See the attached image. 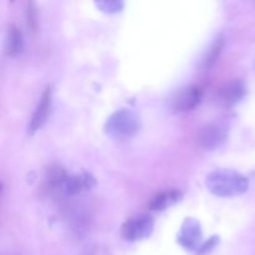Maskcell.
<instances>
[{
  "instance_id": "1",
  "label": "cell",
  "mask_w": 255,
  "mask_h": 255,
  "mask_svg": "<svg viewBox=\"0 0 255 255\" xmlns=\"http://www.w3.org/2000/svg\"><path fill=\"white\" fill-rule=\"evenodd\" d=\"M206 187L217 197H237L248 191L249 181L239 172L217 169L206 177Z\"/></svg>"
},
{
  "instance_id": "2",
  "label": "cell",
  "mask_w": 255,
  "mask_h": 255,
  "mask_svg": "<svg viewBox=\"0 0 255 255\" xmlns=\"http://www.w3.org/2000/svg\"><path fill=\"white\" fill-rule=\"evenodd\" d=\"M141 128V121L133 111L122 109L112 114L105 124V132L115 138H128Z\"/></svg>"
},
{
  "instance_id": "3",
  "label": "cell",
  "mask_w": 255,
  "mask_h": 255,
  "mask_svg": "<svg viewBox=\"0 0 255 255\" xmlns=\"http://www.w3.org/2000/svg\"><path fill=\"white\" fill-rule=\"evenodd\" d=\"M227 136H228V129L223 124L211 122L199 128L197 133V142L202 148L213 151L226 142Z\"/></svg>"
},
{
  "instance_id": "4",
  "label": "cell",
  "mask_w": 255,
  "mask_h": 255,
  "mask_svg": "<svg viewBox=\"0 0 255 255\" xmlns=\"http://www.w3.org/2000/svg\"><path fill=\"white\" fill-rule=\"evenodd\" d=\"M153 232V221L148 216L129 218L122 227V236L128 242H139L149 237Z\"/></svg>"
},
{
  "instance_id": "5",
  "label": "cell",
  "mask_w": 255,
  "mask_h": 255,
  "mask_svg": "<svg viewBox=\"0 0 255 255\" xmlns=\"http://www.w3.org/2000/svg\"><path fill=\"white\" fill-rule=\"evenodd\" d=\"M203 91L198 86H187L181 89L172 100V109L177 112H188L201 105Z\"/></svg>"
},
{
  "instance_id": "6",
  "label": "cell",
  "mask_w": 255,
  "mask_h": 255,
  "mask_svg": "<svg viewBox=\"0 0 255 255\" xmlns=\"http://www.w3.org/2000/svg\"><path fill=\"white\" fill-rule=\"evenodd\" d=\"M51 102H52V86H47L45 91L42 92L40 101L37 104L36 109H35L34 114H32L31 120L29 124V134H34L35 132L39 131L44 124L46 122L47 117H49L50 110H51Z\"/></svg>"
},
{
  "instance_id": "7",
  "label": "cell",
  "mask_w": 255,
  "mask_h": 255,
  "mask_svg": "<svg viewBox=\"0 0 255 255\" xmlns=\"http://www.w3.org/2000/svg\"><path fill=\"white\" fill-rule=\"evenodd\" d=\"M202 239L201 224L194 218H187L182 224L181 234H179V243L186 249H197Z\"/></svg>"
},
{
  "instance_id": "8",
  "label": "cell",
  "mask_w": 255,
  "mask_h": 255,
  "mask_svg": "<svg viewBox=\"0 0 255 255\" xmlns=\"http://www.w3.org/2000/svg\"><path fill=\"white\" fill-rule=\"evenodd\" d=\"M96 181L94 177L89 173L76 174V176H69L67 181L65 182L64 188H62L61 196L74 197L82 193L84 191H90L94 188Z\"/></svg>"
},
{
  "instance_id": "9",
  "label": "cell",
  "mask_w": 255,
  "mask_h": 255,
  "mask_svg": "<svg viewBox=\"0 0 255 255\" xmlns=\"http://www.w3.org/2000/svg\"><path fill=\"white\" fill-rule=\"evenodd\" d=\"M246 94V85L241 80H234V81L228 82L226 86L222 87V90L219 91V101L227 107L236 106L244 99Z\"/></svg>"
},
{
  "instance_id": "10",
  "label": "cell",
  "mask_w": 255,
  "mask_h": 255,
  "mask_svg": "<svg viewBox=\"0 0 255 255\" xmlns=\"http://www.w3.org/2000/svg\"><path fill=\"white\" fill-rule=\"evenodd\" d=\"M182 197H183V193L181 191H176V189L174 191L162 192V193H158L151 199V202L148 203V207L151 211L154 212L164 211V209L178 203L182 199Z\"/></svg>"
},
{
  "instance_id": "11",
  "label": "cell",
  "mask_w": 255,
  "mask_h": 255,
  "mask_svg": "<svg viewBox=\"0 0 255 255\" xmlns=\"http://www.w3.org/2000/svg\"><path fill=\"white\" fill-rule=\"evenodd\" d=\"M24 47V36L22 31L15 24L10 25L5 40V51L7 56H16L22 51Z\"/></svg>"
},
{
  "instance_id": "12",
  "label": "cell",
  "mask_w": 255,
  "mask_h": 255,
  "mask_svg": "<svg viewBox=\"0 0 255 255\" xmlns=\"http://www.w3.org/2000/svg\"><path fill=\"white\" fill-rule=\"evenodd\" d=\"M67 178H69V174L61 166H51L46 171L47 187L50 191L60 194V196H61L62 188H64V184Z\"/></svg>"
},
{
  "instance_id": "13",
  "label": "cell",
  "mask_w": 255,
  "mask_h": 255,
  "mask_svg": "<svg viewBox=\"0 0 255 255\" xmlns=\"http://www.w3.org/2000/svg\"><path fill=\"white\" fill-rule=\"evenodd\" d=\"M224 44H226V37H224L223 32H221V34L217 35L216 39L213 40L211 47H209L206 56H204L203 62H202V67H203V69L208 70L216 64L218 57L221 56L222 51H223Z\"/></svg>"
},
{
  "instance_id": "14",
  "label": "cell",
  "mask_w": 255,
  "mask_h": 255,
  "mask_svg": "<svg viewBox=\"0 0 255 255\" xmlns=\"http://www.w3.org/2000/svg\"><path fill=\"white\" fill-rule=\"evenodd\" d=\"M25 16H26L27 26L30 27L31 31H36L37 26H39V20H37V6L34 1L26 2V11H25Z\"/></svg>"
},
{
  "instance_id": "15",
  "label": "cell",
  "mask_w": 255,
  "mask_h": 255,
  "mask_svg": "<svg viewBox=\"0 0 255 255\" xmlns=\"http://www.w3.org/2000/svg\"><path fill=\"white\" fill-rule=\"evenodd\" d=\"M97 7L101 9L104 12L107 14H115V12L121 11L122 7H124V2L122 1H100L96 2Z\"/></svg>"
},
{
  "instance_id": "16",
  "label": "cell",
  "mask_w": 255,
  "mask_h": 255,
  "mask_svg": "<svg viewBox=\"0 0 255 255\" xmlns=\"http://www.w3.org/2000/svg\"><path fill=\"white\" fill-rule=\"evenodd\" d=\"M217 243H218V238L217 237H213V238H211L209 241H207L206 243L202 244L201 247H199V251H198V255H206L208 254L209 252H212L214 249V247L217 246Z\"/></svg>"
}]
</instances>
